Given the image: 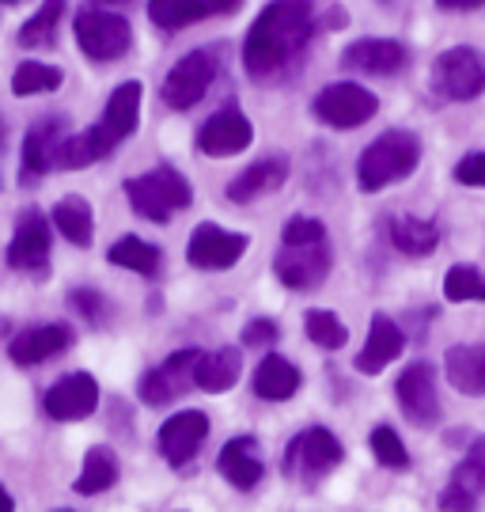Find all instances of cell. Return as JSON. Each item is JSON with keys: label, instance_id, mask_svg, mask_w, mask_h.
<instances>
[{"label": "cell", "instance_id": "obj_1", "mask_svg": "<svg viewBox=\"0 0 485 512\" xmlns=\"http://www.w3.org/2000/svg\"><path fill=\"white\" fill-rule=\"evenodd\" d=\"M315 35V12L307 0H273L258 16L247 42H243V65L254 80H273L285 69H292L304 46Z\"/></svg>", "mask_w": 485, "mask_h": 512}, {"label": "cell", "instance_id": "obj_2", "mask_svg": "<svg viewBox=\"0 0 485 512\" xmlns=\"http://www.w3.org/2000/svg\"><path fill=\"white\" fill-rule=\"evenodd\" d=\"M421 164V137L406 129H387L357 160V186L364 194H376L383 186L410 179Z\"/></svg>", "mask_w": 485, "mask_h": 512}, {"label": "cell", "instance_id": "obj_3", "mask_svg": "<svg viewBox=\"0 0 485 512\" xmlns=\"http://www.w3.org/2000/svg\"><path fill=\"white\" fill-rule=\"evenodd\" d=\"M126 198L137 217L152 220V224H167L171 217H179L182 209H190L194 190L186 183V175L175 167H152L137 179H126Z\"/></svg>", "mask_w": 485, "mask_h": 512}, {"label": "cell", "instance_id": "obj_4", "mask_svg": "<svg viewBox=\"0 0 485 512\" xmlns=\"http://www.w3.org/2000/svg\"><path fill=\"white\" fill-rule=\"evenodd\" d=\"M432 92L448 103H467L485 92V57L470 46H455L432 61Z\"/></svg>", "mask_w": 485, "mask_h": 512}, {"label": "cell", "instance_id": "obj_5", "mask_svg": "<svg viewBox=\"0 0 485 512\" xmlns=\"http://www.w3.org/2000/svg\"><path fill=\"white\" fill-rule=\"evenodd\" d=\"M342 459H345L342 440L334 437L330 429H323V425H315V429H304V433H296V437L288 440L281 463H285V475H296L304 478L307 486H315Z\"/></svg>", "mask_w": 485, "mask_h": 512}, {"label": "cell", "instance_id": "obj_6", "mask_svg": "<svg viewBox=\"0 0 485 512\" xmlns=\"http://www.w3.org/2000/svg\"><path fill=\"white\" fill-rule=\"evenodd\" d=\"M76 42L91 61H118L129 54V31L126 16H114L107 8H80L76 12Z\"/></svg>", "mask_w": 485, "mask_h": 512}, {"label": "cell", "instance_id": "obj_7", "mask_svg": "<svg viewBox=\"0 0 485 512\" xmlns=\"http://www.w3.org/2000/svg\"><path fill=\"white\" fill-rule=\"evenodd\" d=\"M201 361H205L201 349H179V353H171L163 365H156L152 372H144L141 403L144 406H171L175 399H182L186 391H194V387H198Z\"/></svg>", "mask_w": 485, "mask_h": 512}, {"label": "cell", "instance_id": "obj_8", "mask_svg": "<svg viewBox=\"0 0 485 512\" xmlns=\"http://www.w3.org/2000/svg\"><path fill=\"white\" fill-rule=\"evenodd\" d=\"M330 243L315 239V243H281V251L273 258V274L277 281L292 289V293H307L319 289L330 277Z\"/></svg>", "mask_w": 485, "mask_h": 512}, {"label": "cell", "instance_id": "obj_9", "mask_svg": "<svg viewBox=\"0 0 485 512\" xmlns=\"http://www.w3.org/2000/svg\"><path fill=\"white\" fill-rule=\"evenodd\" d=\"M213 80H216V54L213 50H194V54H186L167 73L160 95L163 103H167V110H190L205 99V92L213 88Z\"/></svg>", "mask_w": 485, "mask_h": 512}, {"label": "cell", "instance_id": "obj_10", "mask_svg": "<svg viewBox=\"0 0 485 512\" xmlns=\"http://www.w3.org/2000/svg\"><path fill=\"white\" fill-rule=\"evenodd\" d=\"M311 110H315V118L326 122V126L357 129L376 118L379 99L368 88H360V84H330L326 92L315 95Z\"/></svg>", "mask_w": 485, "mask_h": 512}, {"label": "cell", "instance_id": "obj_11", "mask_svg": "<svg viewBox=\"0 0 485 512\" xmlns=\"http://www.w3.org/2000/svg\"><path fill=\"white\" fill-rule=\"evenodd\" d=\"M395 395L402 414L414 421L417 429H432L440 421V391H436V372H432V365L417 361V365L406 368L398 376Z\"/></svg>", "mask_w": 485, "mask_h": 512}, {"label": "cell", "instance_id": "obj_12", "mask_svg": "<svg viewBox=\"0 0 485 512\" xmlns=\"http://www.w3.org/2000/svg\"><path fill=\"white\" fill-rule=\"evenodd\" d=\"M247 255V236L224 232L220 224H198L186 243V262L194 270H232Z\"/></svg>", "mask_w": 485, "mask_h": 512}, {"label": "cell", "instance_id": "obj_13", "mask_svg": "<svg viewBox=\"0 0 485 512\" xmlns=\"http://www.w3.org/2000/svg\"><path fill=\"white\" fill-rule=\"evenodd\" d=\"M42 406L54 421H84L99 406V384L91 372H69L46 391Z\"/></svg>", "mask_w": 485, "mask_h": 512}, {"label": "cell", "instance_id": "obj_14", "mask_svg": "<svg viewBox=\"0 0 485 512\" xmlns=\"http://www.w3.org/2000/svg\"><path fill=\"white\" fill-rule=\"evenodd\" d=\"M254 141V126L247 122V114L235 107V103H224L213 118L198 129V148L205 156H235Z\"/></svg>", "mask_w": 485, "mask_h": 512}, {"label": "cell", "instance_id": "obj_15", "mask_svg": "<svg viewBox=\"0 0 485 512\" xmlns=\"http://www.w3.org/2000/svg\"><path fill=\"white\" fill-rule=\"evenodd\" d=\"M209 437V418L201 410H182L160 425V456L171 467H186L201 452V444Z\"/></svg>", "mask_w": 485, "mask_h": 512}, {"label": "cell", "instance_id": "obj_16", "mask_svg": "<svg viewBox=\"0 0 485 512\" xmlns=\"http://www.w3.org/2000/svg\"><path fill=\"white\" fill-rule=\"evenodd\" d=\"M8 266L23 274H42L50 266V224L38 209H27L8 243Z\"/></svg>", "mask_w": 485, "mask_h": 512}, {"label": "cell", "instance_id": "obj_17", "mask_svg": "<svg viewBox=\"0 0 485 512\" xmlns=\"http://www.w3.org/2000/svg\"><path fill=\"white\" fill-rule=\"evenodd\" d=\"M72 342H76V334L65 323H38V327L19 330L16 338L8 342V357H12V365L31 368V365H42V361H54L61 353H69Z\"/></svg>", "mask_w": 485, "mask_h": 512}, {"label": "cell", "instance_id": "obj_18", "mask_svg": "<svg viewBox=\"0 0 485 512\" xmlns=\"http://www.w3.org/2000/svg\"><path fill=\"white\" fill-rule=\"evenodd\" d=\"M485 497V437L470 448V456L455 467L451 482L440 494V512H478Z\"/></svg>", "mask_w": 485, "mask_h": 512}, {"label": "cell", "instance_id": "obj_19", "mask_svg": "<svg viewBox=\"0 0 485 512\" xmlns=\"http://www.w3.org/2000/svg\"><path fill=\"white\" fill-rule=\"evenodd\" d=\"M61 129H65L61 114L38 118L35 126L27 129V137H23V183L27 186H35L46 171L57 167V156H61V145H65Z\"/></svg>", "mask_w": 485, "mask_h": 512}, {"label": "cell", "instance_id": "obj_20", "mask_svg": "<svg viewBox=\"0 0 485 512\" xmlns=\"http://www.w3.org/2000/svg\"><path fill=\"white\" fill-rule=\"evenodd\" d=\"M410 61V50L395 38H360L342 54L345 73H368V76H391L402 73Z\"/></svg>", "mask_w": 485, "mask_h": 512}, {"label": "cell", "instance_id": "obj_21", "mask_svg": "<svg viewBox=\"0 0 485 512\" xmlns=\"http://www.w3.org/2000/svg\"><path fill=\"white\" fill-rule=\"evenodd\" d=\"M216 471L228 478L235 490H254V486L262 482V475H266L258 440L254 437H232L224 448H220V456H216Z\"/></svg>", "mask_w": 485, "mask_h": 512}, {"label": "cell", "instance_id": "obj_22", "mask_svg": "<svg viewBox=\"0 0 485 512\" xmlns=\"http://www.w3.org/2000/svg\"><path fill=\"white\" fill-rule=\"evenodd\" d=\"M402 346H406V334L398 330V323L376 311V315H372V327H368V342H364V349L357 353L353 365H357V372H364V376H379V372L402 353Z\"/></svg>", "mask_w": 485, "mask_h": 512}, {"label": "cell", "instance_id": "obj_23", "mask_svg": "<svg viewBox=\"0 0 485 512\" xmlns=\"http://www.w3.org/2000/svg\"><path fill=\"white\" fill-rule=\"evenodd\" d=\"M285 179H288V160H285V156H266V160L251 164L247 171H239L232 183H228V202H235V205L258 202L262 194L281 190V186H285Z\"/></svg>", "mask_w": 485, "mask_h": 512}, {"label": "cell", "instance_id": "obj_24", "mask_svg": "<svg viewBox=\"0 0 485 512\" xmlns=\"http://www.w3.org/2000/svg\"><path fill=\"white\" fill-rule=\"evenodd\" d=\"M444 376L459 395H485V342L451 346L444 353Z\"/></svg>", "mask_w": 485, "mask_h": 512}, {"label": "cell", "instance_id": "obj_25", "mask_svg": "<svg viewBox=\"0 0 485 512\" xmlns=\"http://www.w3.org/2000/svg\"><path fill=\"white\" fill-rule=\"evenodd\" d=\"M141 80H126V84H118L107 99V110H103V118H99V126L107 129V137L118 145V141H126L129 133L137 129L141 122Z\"/></svg>", "mask_w": 485, "mask_h": 512}, {"label": "cell", "instance_id": "obj_26", "mask_svg": "<svg viewBox=\"0 0 485 512\" xmlns=\"http://www.w3.org/2000/svg\"><path fill=\"white\" fill-rule=\"evenodd\" d=\"M114 148H118V145L107 137V129L95 122V126H88L84 133H72V137H65L61 156H57V167H65V171H80V167L107 160Z\"/></svg>", "mask_w": 485, "mask_h": 512}, {"label": "cell", "instance_id": "obj_27", "mask_svg": "<svg viewBox=\"0 0 485 512\" xmlns=\"http://www.w3.org/2000/svg\"><path fill=\"white\" fill-rule=\"evenodd\" d=\"M251 387H254V395L266 399V403H285V399H292V395L300 391V368L288 365L285 357L270 353V357L258 365V372H254Z\"/></svg>", "mask_w": 485, "mask_h": 512}, {"label": "cell", "instance_id": "obj_28", "mask_svg": "<svg viewBox=\"0 0 485 512\" xmlns=\"http://www.w3.org/2000/svg\"><path fill=\"white\" fill-rule=\"evenodd\" d=\"M118 475H122L118 456L110 452L107 444H95L88 456H84V471L76 478V494H84V497L107 494L110 486L118 482Z\"/></svg>", "mask_w": 485, "mask_h": 512}, {"label": "cell", "instance_id": "obj_29", "mask_svg": "<svg viewBox=\"0 0 485 512\" xmlns=\"http://www.w3.org/2000/svg\"><path fill=\"white\" fill-rule=\"evenodd\" d=\"M239 372H243V353H239V349H232V346L213 349V353H205V361H201L198 387L209 391V395H224L228 387H235Z\"/></svg>", "mask_w": 485, "mask_h": 512}, {"label": "cell", "instance_id": "obj_30", "mask_svg": "<svg viewBox=\"0 0 485 512\" xmlns=\"http://www.w3.org/2000/svg\"><path fill=\"white\" fill-rule=\"evenodd\" d=\"M391 239H395V247L402 255H432L436 251V243H440V228L432 224V220H417V217H398L391 224Z\"/></svg>", "mask_w": 485, "mask_h": 512}, {"label": "cell", "instance_id": "obj_31", "mask_svg": "<svg viewBox=\"0 0 485 512\" xmlns=\"http://www.w3.org/2000/svg\"><path fill=\"white\" fill-rule=\"evenodd\" d=\"M54 228L76 247H91V232H95L91 205L84 198H61L54 209Z\"/></svg>", "mask_w": 485, "mask_h": 512}, {"label": "cell", "instance_id": "obj_32", "mask_svg": "<svg viewBox=\"0 0 485 512\" xmlns=\"http://www.w3.org/2000/svg\"><path fill=\"white\" fill-rule=\"evenodd\" d=\"M110 262L122 266V270H133V274H141V277H156L163 258L152 243H144V239H137V236H126L110 247Z\"/></svg>", "mask_w": 485, "mask_h": 512}, {"label": "cell", "instance_id": "obj_33", "mask_svg": "<svg viewBox=\"0 0 485 512\" xmlns=\"http://www.w3.org/2000/svg\"><path fill=\"white\" fill-rule=\"evenodd\" d=\"M201 16H209L205 0H148V19L163 31H182Z\"/></svg>", "mask_w": 485, "mask_h": 512}, {"label": "cell", "instance_id": "obj_34", "mask_svg": "<svg viewBox=\"0 0 485 512\" xmlns=\"http://www.w3.org/2000/svg\"><path fill=\"white\" fill-rule=\"evenodd\" d=\"M61 16H65V0H42V8L19 27V42L23 46H54Z\"/></svg>", "mask_w": 485, "mask_h": 512}, {"label": "cell", "instance_id": "obj_35", "mask_svg": "<svg viewBox=\"0 0 485 512\" xmlns=\"http://www.w3.org/2000/svg\"><path fill=\"white\" fill-rule=\"evenodd\" d=\"M65 73L57 65H42V61H23L12 73V92L16 95H38V92H57Z\"/></svg>", "mask_w": 485, "mask_h": 512}, {"label": "cell", "instance_id": "obj_36", "mask_svg": "<svg viewBox=\"0 0 485 512\" xmlns=\"http://www.w3.org/2000/svg\"><path fill=\"white\" fill-rule=\"evenodd\" d=\"M304 327H307V338H311L315 346H323V349H342L345 342H349V330H345V323L334 315V311H326V308L307 311Z\"/></svg>", "mask_w": 485, "mask_h": 512}, {"label": "cell", "instance_id": "obj_37", "mask_svg": "<svg viewBox=\"0 0 485 512\" xmlns=\"http://www.w3.org/2000/svg\"><path fill=\"white\" fill-rule=\"evenodd\" d=\"M368 444H372V456L379 459V467H391V471H406L410 467V452H406V444H402V437L391 425H376Z\"/></svg>", "mask_w": 485, "mask_h": 512}, {"label": "cell", "instance_id": "obj_38", "mask_svg": "<svg viewBox=\"0 0 485 512\" xmlns=\"http://www.w3.org/2000/svg\"><path fill=\"white\" fill-rule=\"evenodd\" d=\"M444 296L451 304H467V300H485V277L474 266H451L444 277Z\"/></svg>", "mask_w": 485, "mask_h": 512}, {"label": "cell", "instance_id": "obj_39", "mask_svg": "<svg viewBox=\"0 0 485 512\" xmlns=\"http://www.w3.org/2000/svg\"><path fill=\"white\" fill-rule=\"evenodd\" d=\"M69 308L76 311L84 323H91V327H103V323H107V315H110L103 293H95V289H72Z\"/></svg>", "mask_w": 485, "mask_h": 512}, {"label": "cell", "instance_id": "obj_40", "mask_svg": "<svg viewBox=\"0 0 485 512\" xmlns=\"http://www.w3.org/2000/svg\"><path fill=\"white\" fill-rule=\"evenodd\" d=\"M315 239H326L323 220L292 217V220H285V228H281V243H315Z\"/></svg>", "mask_w": 485, "mask_h": 512}, {"label": "cell", "instance_id": "obj_41", "mask_svg": "<svg viewBox=\"0 0 485 512\" xmlns=\"http://www.w3.org/2000/svg\"><path fill=\"white\" fill-rule=\"evenodd\" d=\"M277 342V323L273 319H251L243 327V346L247 349H270Z\"/></svg>", "mask_w": 485, "mask_h": 512}, {"label": "cell", "instance_id": "obj_42", "mask_svg": "<svg viewBox=\"0 0 485 512\" xmlns=\"http://www.w3.org/2000/svg\"><path fill=\"white\" fill-rule=\"evenodd\" d=\"M455 183L463 186H485V152H470L455 164Z\"/></svg>", "mask_w": 485, "mask_h": 512}, {"label": "cell", "instance_id": "obj_43", "mask_svg": "<svg viewBox=\"0 0 485 512\" xmlns=\"http://www.w3.org/2000/svg\"><path fill=\"white\" fill-rule=\"evenodd\" d=\"M482 4L485 0H436V8H444V12H474Z\"/></svg>", "mask_w": 485, "mask_h": 512}, {"label": "cell", "instance_id": "obj_44", "mask_svg": "<svg viewBox=\"0 0 485 512\" xmlns=\"http://www.w3.org/2000/svg\"><path fill=\"white\" fill-rule=\"evenodd\" d=\"M243 8V0H205V12L213 16V12H239Z\"/></svg>", "mask_w": 485, "mask_h": 512}, {"label": "cell", "instance_id": "obj_45", "mask_svg": "<svg viewBox=\"0 0 485 512\" xmlns=\"http://www.w3.org/2000/svg\"><path fill=\"white\" fill-rule=\"evenodd\" d=\"M0 512H16V505H12V497H8L4 486H0Z\"/></svg>", "mask_w": 485, "mask_h": 512}, {"label": "cell", "instance_id": "obj_46", "mask_svg": "<svg viewBox=\"0 0 485 512\" xmlns=\"http://www.w3.org/2000/svg\"><path fill=\"white\" fill-rule=\"evenodd\" d=\"M4 141H8V126H4V118H0V148H4Z\"/></svg>", "mask_w": 485, "mask_h": 512}, {"label": "cell", "instance_id": "obj_47", "mask_svg": "<svg viewBox=\"0 0 485 512\" xmlns=\"http://www.w3.org/2000/svg\"><path fill=\"white\" fill-rule=\"evenodd\" d=\"M4 4H16V0H4Z\"/></svg>", "mask_w": 485, "mask_h": 512}, {"label": "cell", "instance_id": "obj_48", "mask_svg": "<svg viewBox=\"0 0 485 512\" xmlns=\"http://www.w3.org/2000/svg\"><path fill=\"white\" fill-rule=\"evenodd\" d=\"M383 4H391V0H383Z\"/></svg>", "mask_w": 485, "mask_h": 512}, {"label": "cell", "instance_id": "obj_49", "mask_svg": "<svg viewBox=\"0 0 485 512\" xmlns=\"http://www.w3.org/2000/svg\"><path fill=\"white\" fill-rule=\"evenodd\" d=\"M0 186H4V183H0Z\"/></svg>", "mask_w": 485, "mask_h": 512}]
</instances>
